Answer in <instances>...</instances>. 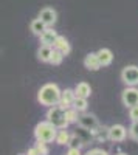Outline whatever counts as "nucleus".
<instances>
[{"mask_svg": "<svg viewBox=\"0 0 138 155\" xmlns=\"http://www.w3.org/2000/svg\"><path fill=\"white\" fill-rule=\"evenodd\" d=\"M74 98H76V95H74V90L71 88H65L64 92H61V96H59V102L56 106H59L61 109H70L71 104H73V101Z\"/></svg>", "mask_w": 138, "mask_h": 155, "instance_id": "obj_9", "label": "nucleus"}, {"mask_svg": "<svg viewBox=\"0 0 138 155\" xmlns=\"http://www.w3.org/2000/svg\"><path fill=\"white\" fill-rule=\"evenodd\" d=\"M51 53H53V47H50V45H41L39 50H37V59H39L41 62H50Z\"/></svg>", "mask_w": 138, "mask_h": 155, "instance_id": "obj_14", "label": "nucleus"}, {"mask_svg": "<svg viewBox=\"0 0 138 155\" xmlns=\"http://www.w3.org/2000/svg\"><path fill=\"white\" fill-rule=\"evenodd\" d=\"M68 140H70V134H68L67 130H64V129H61V130H58V132H56L54 141H56L58 144L64 146V144H67V143H68Z\"/></svg>", "mask_w": 138, "mask_h": 155, "instance_id": "obj_17", "label": "nucleus"}, {"mask_svg": "<svg viewBox=\"0 0 138 155\" xmlns=\"http://www.w3.org/2000/svg\"><path fill=\"white\" fill-rule=\"evenodd\" d=\"M78 124L81 126V129H85V130H95V129L99 126L98 123V118L95 115H90V113H84L81 116H78Z\"/></svg>", "mask_w": 138, "mask_h": 155, "instance_id": "obj_7", "label": "nucleus"}, {"mask_svg": "<svg viewBox=\"0 0 138 155\" xmlns=\"http://www.w3.org/2000/svg\"><path fill=\"white\" fill-rule=\"evenodd\" d=\"M56 132H58V129L51 124V123H48L47 120L39 123V124H36L34 127V137L37 141H42V143H51V141H54V137H56Z\"/></svg>", "mask_w": 138, "mask_h": 155, "instance_id": "obj_2", "label": "nucleus"}, {"mask_svg": "<svg viewBox=\"0 0 138 155\" xmlns=\"http://www.w3.org/2000/svg\"><path fill=\"white\" fill-rule=\"evenodd\" d=\"M84 67H85L87 70H90V71H96V70L101 68L96 53H89V54L85 56V59H84Z\"/></svg>", "mask_w": 138, "mask_h": 155, "instance_id": "obj_13", "label": "nucleus"}, {"mask_svg": "<svg viewBox=\"0 0 138 155\" xmlns=\"http://www.w3.org/2000/svg\"><path fill=\"white\" fill-rule=\"evenodd\" d=\"M39 37H41L42 45H50V47H53V44H54V41H56V37H58V33H56L51 27H47V28L42 31V34H41Z\"/></svg>", "mask_w": 138, "mask_h": 155, "instance_id": "obj_12", "label": "nucleus"}, {"mask_svg": "<svg viewBox=\"0 0 138 155\" xmlns=\"http://www.w3.org/2000/svg\"><path fill=\"white\" fill-rule=\"evenodd\" d=\"M27 155H39V152H37L36 147H31V149H28V153Z\"/></svg>", "mask_w": 138, "mask_h": 155, "instance_id": "obj_27", "label": "nucleus"}, {"mask_svg": "<svg viewBox=\"0 0 138 155\" xmlns=\"http://www.w3.org/2000/svg\"><path fill=\"white\" fill-rule=\"evenodd\" d=\"M92 155H109V153L103 149H95V150H92Z\"/></svg>", "mask_w": 138, "mask_h": 155, "instance_id": "obj_26", "label": "nucleus"}, {"mask_svg": "<svg viewBox=\"0 0 138 155\" xmlns=\"http://www.w3.org/2000/svg\"><path fill=\"white\" fill-rule=\"evenodd\" d=\"M47 121L51 123L56 129H65L68 126V123L65 120V110L61 109L59 106L50 107V110L47 112Z\"/></svg>", "mask_w": 138, "mask_h": 155, "instance_id": "obj_3", "label": "nucleus"}, {"mask_svg": "<svg viewBox=\"0 0 138 155\" xmlns=\"http://www.w3.org/2000/svg\"><path fill=\"white\" fill-rule=\"evenodd\" d=\"M79 112L78 110H74L73 107H70V109H65V120H67V123L68 124H73V123H78V115Z\"/></svg>", "mask_w": 138, "mask_h": 155, "instance_id": "obj_19", "label": "nucleus"}, {"mask_svg": "<svg viewBox=\"0 0 138 155\" xmlns=\"http://www.w3.org/2000/svg\"><path fill=\"white\" fill-rule=\"evenodd\" d=\"M67 155H81V150L76 149V147H70V150H68Z\"/></svg>", "mask_w": 138, "mask_h": 155, "instance_id": "obj_25", "label": "nucleus"}, {"mask_svg": "<svg viewBox=\"0 0 138 155\" xmlns=\"http://www.w3.org/2000/svg\"><path fill=\"white\" fill-rule=\"evenodd\" d=\"M64 54L61 53V51H58V50H54L53 48V53H51V58H50V64L51 65H61L62 64V61H64Z\"/></svg>", "mask_w": 138, "mask_h": 155, "instance_id": "obj_20", "label": "nucleus"}, {"mask_svg": "<svg viewBox=\"0 0 138 155\" xmlns=\"http://www.w3.org/2000/svg\"><path fill=\"white\" fill-rule=\"evenodd\" d=\"M70 147H76V149H81V146L84 144L82 143V140L74 134V135H70V140H68V143H67Z\"/></svg>", "mask_w": 138, "mask_h": 155, "instance_id": "obj_21", "label": "nucleus"}, {"mask_svg": "<svg viewBox=\"0 0 138 155\" xmlns=\"http://www.w3.org/2000/svg\"><path fill=\"white\" fill-rule=\"evenodd\" d=\"M59 96H61V90L56 84H45L37 92V101L47 107L56 106L59 102Z\"/></svg>", "mask_w": 138, "mask_h": 155, "instance_id": "obj_1", "label": "nucleus"}, {"mask_svg": "<svg viewBox=\"0 0 138 155\" xmlns=\"http://www.w3.org/2000/svg\"><path fill=\"white\" fill-rule=\"evenodd\" d=\"M121 101L126 107L138 106V88L136 87H126L121 93Z\"/></svg>", "mask_w": 138, "mask_h": 155, "instance_id": "obj_5", "label": "nucleus"}, {"mask_svg": "<svg viewBox=\"0 0 138 155\" xmlns=\"http://www.w3.org/2000/svg\"><path fill=\"white\" fill-rule=\"evenodd\" d=\"M53 48L58 50V51H61V53L64 54V56L70 54V51H71L70 42L67 41L64 36H58V37H56V41H54V44H53Z\"/></svg>", "mask_w": 138, "mask_h": 155, "instance_id": "obj_11", "label": "nucleus"}, {"mask_svg": "<svg viewBox=\"0 0 138 155\" xmlns=\"http://www.w3.org/2000/svg\"><path fill=\"white\" fill-rule=\"evenodd\" d=\"M117 155H127V153H123V152H120V153H117Z\"/></svg>", "mask_w": 138, "mask_h": 155, "instance_id": "obj_28", "label": "nucleus"}, {"mask_svg": "<svg viewBox=\"0 0 138 155\" xmlns=\"http://www.w3.org/2000/svg\"><path fill=\"white\" fill-rule=\"evenodd\" d=\"M39 19L45 23V27H53V25L56 23V20H58V12L53 8L45 6L39 12Z\"/></svg>", "mask_w": 138, "mask_h": 155, "instance_id": "obj_8", "label": "nucleus"}, {"mask_svg": "<svg viewBox=\"0 0 138 155\" xmlns=\"http://www.w3.org/2000/svg\"><path fill=\"white\" fill-rule=\"evenodd\" d=\"M96 56H98V61H99V65L101 67H107L113 62V53H112V50H109V48L98 50Z\"/></svg>", "mask_w": 138, "mask_h": 155, "instance_id": "obj_10", "label": "nucleus"}, {"mask_svg": "<svg viewBox=\"0 0 138 155\" xmlns=\"http://www.w3.org/2000/svg\"><path fill=\"white\" fill-rule=\"evenodd\" d=\"M129 116H130L132 123H133V121H138V106L130 107V110H129Z\"/></svg>", "mask_w": 138, "mask_h": 155, "instance_id": "obj_24", "label": "nucleus"}, {"mask_svg": "<svg viewBox=\"0 0 138 155\" xmlns=\"http://www.w3.org/2000/svg\"><path fill=\"white\" fill-rule=\"evenodd\" d=\"M74 95L79 96V98H89L92 95V87L87 82H79L74 87Z\"/></svg>", "mask_w": 138, "mask_h": 155, "instance_id": "obj_15", "label": "nucleus"}, {"mask_svg": "<svg viewBox=\"0 0 138 155\" xmlns=\"http://www.w3.org/2000/svg\"><path fill=\"white\" fill-rule=\"evenodd\" d=\"M19 155H25V153H19Z\"/></svg>", "mask_w": 138, "mask_h": 155, "instance_id": "obj_29", "label": "nucleus"}, {"mask_svg": "<svg viewBox=\"0 0 138 155\" xmlns=\"http://www.w3.org/2000/svg\"><path fill=\"white\" fill-rule=\"evenodd\" d=\"M121 81L127 87H136L138 85V67L136 65H127L121 71Z\"/></svg>", "mask_w": 138, "mask_h": 155, "instance_id": "obj_4", "label": "nucleus"}, {"mask_svg": "<svg viewBox=\"0 0 138 155\" xmlns=\"http://www.w3.org/2000/svg\"><path fill=\"white\" fill-rule=\"evenodd\" d=\"M87 98H79V96H76L74 98V101H73V104H71V107L74 109V110H78V112H85L87 110Z\"/></svg>", "mask_w": 138, "mask_h": 155, "instance_id": "obj_18", "label": "nucleus"}, {"mask_svg": "<svg viewBox=\"0 0 138 155\" xmlns=\"http://www.w3.org/2000/svg\"><path fill=\"white\" fill-rule=\"evenodd\" d=\"M39 152V155H48V147H47V143H42V141H37V144L34 146Z\"/></svg>", "mask_w": 138, "mask_h": 155, "instance_id": "obj_23", "label": "nucleus"}, {"mask_svg": "<svg viewBox=\"0 0 138 155\" xmlns=\"http://www.w3.org/2000/svg\"><path fill=\"white\" fill-rule=\"evenodd\" d=\"M107 135L110 141H115V143H121V141L126 140L127 137V130L126 127L121 126V124H113L107 129Z\"/></svg>", "mask_w": 138, "mask_h": 155, "instance_id": "obj_6", "label": "nucleus"}, {"mask_svg": "<svg viewBox=\"0 0 138 155\" xmlns=\"http://www.w3.org/2000/svg\"><path fill=\"white\" fill-rule=\"evenodd\" d=\"M129 137L133 140V141H138V121H133L132 126L129 127V130H127Z\"/></svg>", "mask_w": 138, "mask_h": 155, "instance_id": "obj_22", "label": "nucleus"}, {"mask_svg": "<svg viewBox=\"0 0 138 155\" xmlns=\"http://www.w3.org/2000/svg\"><path fill=\"white\" fill-rule=\"evenodd\" d=\"M30 28H31V33H33V34H36V36H41V34H42V31H44L47 27H45V23H44V22H42L39 17H37V19H34V20L31 22Z\"/></svg>", "mask_w": 138, "mask_h": 155, "instance_id": "obj_16", "label": "nucleus"}]
</instances>
